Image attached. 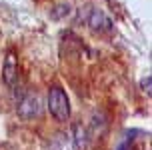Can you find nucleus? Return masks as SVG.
Returning <instances> with one entry per match:
<instances>
[{"label": "nucleus", "instance_id": "f257e3e1", "mask_svg": "<svg viewBox=\"0 0 152 150\" xmlns=\"http://www.w3.org/2000/svg\"><path fill=\"white\" fill-rule=\"evenodd\" d=\"M48 112L56 122H66L70 118V98L62 86H52L48 90Z\"/></svg>", "mask_w": 152, "mask_h": 150}, {"label": "nucleus", "instance_id": "f03ea898", "mask_svg": "<svg viewBox=\"0 0 152 150\" xmlns=\"http://www.w3.org/2000/svg\"><path fill=\"white\" fill-rule=\"evenodd\" d=\"M18 76H20V62H18V54L14 50H8L2 62V82L8 88H14L18 84Z\"/></svg>", "mask_w": 152, "mask_h": 150}, {"label": "nucleus", "instance_id": "7ed1b4c3", "mask_svg": "<svg viewBox=\"0 0 152 150\" xmlns=\"http://www.w3.org/2000/svg\"><path fill=\"white\" fill-rule=\"evenodd\" d=\"M16 112L22 120H32L40 114V98L36 94H26V96L18 102Z\"/></svg>", "mask_w": 152, "mask_h": 150}, {"label": "nucleus", "instance_id": "20e7f679", "mask_svg": "<svg viewBox=\"0 0 152 150\" xmlns=\"http://www.w3.org/2000/svg\"><path fill=\"white\" fill-rule=\"evenodd\" d=\"M88 26H90V30L94 34H110L114 30L112 20L102 10H92L90 16H88Z\"/></svg>", "mask_w": 152, "mask_h": 150}, {"label": "nucleus", "instance_id": "39448f33", "mask_svg": "<svg viewBox=\"0 0 152 150\" xmlns=\"http://www.w3.org/2000/svg\"><path fill=\"white\" fill-rule=\"evenodd\" d=\"M72 144H74L76 150H86L88 148V140H90V132L88 128L84 126L82 122H72Z\"/></svg>", "mask_w": 152, "mask_h": 150}, {"label": "nucleus", "instance_id": "423d86ee", "mask_svg": "<svg viewBox=\"0 0 152 150\" xmlns=\"http://www.w3.org/2000/svg\"><path fill=\"white\" fill-rule=\"evenodd\" d=\"M50 150H76L74 144H72V138L64 132H58V134L52 138L50 142Z\"/></svg>", "mask_w": 152, "mask_h": 150}, {"label": "nucleus", "instance_id": "0eeeda50", "mask_svg": "<svg viewBox=\"0 0 152 150\" xmlns=\"http://www.w3.org/2000/svg\"><path fill=\"white\" fill-rule=\"evenodd\" d=\"M72 14V4L70 2H62L58 6L52 10V18L54 20H62V18H66V16Z\"/></svg>", "mask_w": 152, "mask_h": 150}, {"label": "nucleus", "instance_id": "6e6552de", "mask_svg": "<svg viewBox=\"0 0 152 150\" xmlns=\"http://www.w3.org/2000/svg\"><path fill=\"white\" fill-rule=\"evenodd\" d=\"M150 86H152V76L146 74V78H142V82H140V88L146 96H150Z\"/></svg>", "mask_w": 152, "mask_h": 150}]
</instances>
